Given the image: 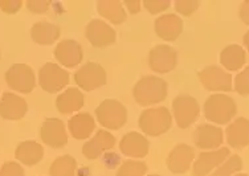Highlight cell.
<instances>
[{"label": "cell", "instance_id": "cell-12", "mask_svg": "<svg viewBox=\"0 0 249 176\" xmlns=\"http://www.w3.org/2000/svg\"><path fill=\"white\" fill-rule=\"evenodd\" d=\"M40 137L47 146L52 148H61L68 143V134L65 124L61 119H45L40 129Z\"/></svg>", "mask_w": 249, "mask_h": 176}, {"label": "cell", "instance_id": "cell-8", "mask_svg": "<svg viewBox=\"0 0 249 176\" xmlns=\"http://www.w3.org/2000/svg\"><path fill=\"white\" fill-rule=\"evenodd\" d=\"M5 82L11 89L20 93H31L36 85L34 69L27 64H14L5 71Z\"/></svg>", "mask_w": 249, "mask_h": 176}, {"label": "cell", "instance_id": "cell-26", "mask_svg": "<svg viewBox=\"0 0 249 176\" xmlns=\"http://www.w3.org/2000/svg\"><path fill=\"white\" fill-rule=\"evenodd\" d=\"M44 157V148L40 143L35 141H25L18 144L15 158L25 166H35Z\"/></svg>", "mask_w": 249, "mask_h": 176}, {"label": "cell", "instance_id": "cell-16", "mask_svg": "<svg viewBox=\"0 0 249 176\" xmlns=\"http://www.w3.org/2000/svg\"><path fill=\"white\" fill-rule=\"evenodd\" d=\"M154 29L158 37L164 41L177 40L183 32V20L175 14H166L159 16L154 23Z\"/></svg>", "mask_w": 249, "mask_h": 176}, {"label": "cell", "instance_id": "cell-1", "mask_svg": "<svg viewBox=\"0 0 249 176\" xmlns=\"http://www.w3.org/2000/svg\"><path fill=\"white\" fill-rule=\"evenodd\" d=\"M168 86L163 78L157 76L142 77L133 89V95L141 106L157 105L167 98Z\"/></svg>", "mask_w": 249, "mask_h": 176}, {"label": "cell", "instance_id": "cell-29", "mask_svg": "<svg viewBox=\"0 0 249 176\" xmlns=\"http://www.w3.org/2000/svg\"><path fill=\"white\" fill-rule=\"evenodd\" d=\"M243 159L239 155H231L220 167H217L215 171L211 172L208 176H232L240 170H243Z\"/></svg>", "mask_w": 249, "mask_h": 176}, {"label": "cell", "instance_id": "cell-10", "mask_svg": "<svg viewBox=\"0 0 249 176\" xmlns=\"http://www.w3.org/2000/svg\"><path fill=\"white\" fill-rule=\"evenodd\" d=\"M74 81L82 90H96L106 84V71L100 64L88 62L74 73Z\"/></svg>", "mask_w": 249, "mask_h": 176}, {"label": "cell", "instance_id": "cell-19", "mask_svg": "<svg viewBox=\"0 0 249 176\" xmlns=\"http://www.w3.org/2000/svg\"><path fill=\"white\" fill-rule=\"evenodd\" d=\"M120 148L122 154H124L126 157L141 159L149 154L150 143L142 134L130 131V133L124 134V138L121 139Z\"/></svg>", "mask_w": 249, "mask_h": 176}, {"label": "cell", "instance_id": "cell-18", "mask_svg": "<svg viewBox=\"0 0 249 176\" xmlns=\"http://www.w3.org/2000/svg\"><path fill=\"white\" fill-rule=\"evenodd\" d=\"M27 101L14 93L5 91L0 98V117L8 121H18L27 114Z\"/></svg>", "mask_w": 249, "mask_h": 176}, {"label": "cell", "instance_id": "cell-39", "mask_svg": "<svg viewBox=\"0 0 249 176\" xmlns=\"http://www.w3.org/2000/svg\"><path fill=\"white\" fill-rule=\"evenodd\" d=\"M243 43H244L245 48L248 49V52H249V31L247 32V34L244 35V38H243Z\"/></svg>", "mask_w": 249, "mask_h": 176}, {"label": "cell", "instance_id": "cell-30", "mask_svg": "<svg viewBox=\"0 0 249 176\" xmlns=\"http://www.w3.org/2000/svg\"><path fill=\"white\" fill-rule=\"evenodd\" d=\"M147 171L146 163L141 160H126L118 168L115 176H144Z\"/></svg>", "mask_w": 249, "mask_h": 176}, {"label": "cell", "instance_id": "cell-13", "mask_svg": "<svg viewBox=\"0 0 249 176\" xmlns=\"http://www.w3.org/2000/svg\"><path fill=\"white\" fill-rule=\"evenodd\" d=\"M85 36L93 47L106 48L113 45L117 40V34L109 24L102 20L94 19L87 25Z\"/></svg>", "mask_w": 249, "mask_h": 176}, {"label": "cell", "instance_id": "cell-5", "mask_svg": "<svg viewBox=\"0 0 249 176\" xmlns=\"http://www.w3.org/2000/svg\"><path fill=\"white\" fill-rule=\"evenodd\" d=\"M38 84L47 93H58L69 84V73L57 64L47 62L38 71Z\"/></svg>", "mask_w": 249, "mask_h": 176}, {"label": "cell", "instance_id": "cell-36", "mask_svg": "<svg viewBox=\"0 0 249 176\" xmlns=\"http://www.w3.org/2000/svg\"><path fill=\"white\" fill-rule=\"evenodd\" d=\"M23 0H0V10L4 14L14 15L21 8Z\"/></svg>", "mask_w": 249, "mask_h": 176}, {"label": "cell", "instance_id": "cell-7", "mask_svg": "<svg viewBox=\"0 0 249 176\" xmlns=\"http://www.w3.org/2000/svg\"><path fill=\"white\" fill-rule=\"evenodd\" d=\"M173 113L178 127L187 129L197 119L199 113H200V107L194 97L182 94L178 95L173 101Z\"/></svg>", "mask_w": 249, "mask_h": 176}, {"label": "cell", "instance_id": "cell-9", "mask_svg": "<svg viewBox=\"0 0 249 176\" xmlns=\"http://www.w3.org/2000/svg\"><path fill=\"white\" fill-rule=\"evenodd\" d=\"M230 148L221 147L211 151H203L192 164V176H208L230 158Z\"/></svg>", "mask_w": 249, "mask_h": 176}, {"label": "cell", "instance_id": "cell-32", "mask_svg": "<svg viewBox=\"0 0 249 176\" xmlns=\"http://www.w3.org/2000/svg\"><path fill=\"white\" fill-rule=\"evenodd\" d=\"M200 3L197 0H177L175 1V10L178 14L183 16H191L199 8Z\"/></svg>", "mask_w": 249, "mask_h": 176}, {"label": "cell", "instance_id": "cell-4", "mask_svg": "<svg viewBox=\"0 0 249 176\" xmlns=\"http://www.w3.org/2000/svg\"><path fill=\"white\" fill-rule=\"evenodd\" d=\"M96 117L102 127L120 130L127 122V109L120 101L105 100L96 109Z\"/></svg>", "mask_w": 249, "mask_h": 176}, {"label": "cell", "instance_id": "cell-38", "mask_svg": "<svg viewBox=\"0 0 249 176\" xmlns=\"http://www.w3.org/2000/svg\"><path fill=\"white\" fill-rule=\"evenodd\" d=\"M122 4H124V7H126V10L129 11L131 15L138 14L141 11V1L139 0H126Z\"/></svg>", "mask_w": 249, "mask_h": 176}, {"label": "cell", "instance_id": "cell-2", "mask_svg": "<svg viewBox=\"0 0 249 176\" xmlns=\"http://www.w3.org/2000/svg\"><path fill=\"white\" fill-rule=\"evenodd\" d=\"M237 113L235 100L230 95L216 94L210 95L204 102V117L210 122L217 124L230 123Z\"/></svg>", "mask_w": 249, "mask_h": 176}, {"label": "cell", "instance_id": "cell-15", "mask_svg": "<svg viewBox=\"0 0 249 176\" xmlns=\"http://www.w3.org/2000/svg\"><path fill=\"white\" fill-rule=\"evenodd\" d=\"M195 159V151L186 143H179L167 157V167L173 174H186L191 168Z\"/></svg>", "mask_w": 249, "mask_h": 176}, {"label": "cell", "instance_id": "cell-3", "mask_svg": "<svg viewBox=\"0 0 249 176\" xmlns=\"http://www.w3.org/2000/svg\"><path fill=\"white\" fill-rule=\"evenodd\" d=\"M173 126V115L164 106L150 107L142 111L139 117V127L146 135L159 137L166 134Z\"/></svg>", "mask_w": 249, "mask_h": 176}, {"label": "cell", "instance_id": "cell-17", "mask_svg": "<svg viewBox=\"0 0 249 176\" xmlns=\"http://www.w3.org/2000/svg\"><path fill=\"white\" fill-rule=\"evenodd\" d=\"M54 57L61 65L67 68H74L81 64L84 52L80 44L76 40L65 38L57 44L54 49Z\"/></svg>", "mask_w": 249, "mask_h": 176}, {"label": "cell", "instance_id": "cell-27", "mask_svg": "<svg viewBox=\"0 0 249 176\" xmlns=\"http://www.w3.org/2000/svg\"><path fill=\"white\" fill-rule=\"evenodd\" d=\"M97 11L104 19L120 25L126 20V11L120 0H100L97 3Z\"/></svg>", "mask_w": 249, "mask_h": 176}, {"label": "cell", "instance_id": "cell-23", "mask_svg": "<svg viewBox=\"0 0 249 176\" xmlns=\"http://www.w3.org/2000/svg\"><path fill=\"white\" fill-rule=\"evenodd\" d=\"M68 129L72 137L77 141L89 138L96 129V121L89 113H78L73 115L68 122Z\"/></svg>", "mask_w": 249, "mask_h": 176}, {"label": "cell", "instance_id": "cell-11", "mask_svg": "<svg viewBox=\"0 0 249 176\" xmlns=\"http://www.w3.org/2000/svg\"><path fill=\"white\" fill-rule=\"evenodd\" d=\"M178 62V53L173 47L160 44L154 47L149 53V65L151 70L159 74L168 73L175 69Z\"/></svg>", "mask_w": 249, "mask_h": 176}, {"label": "cell", "instance_id": "cell-33", "mask_svg": "<svg viewBox=\"0 0 249 176\" xmlns=\"http://www.w3.org/2000/svg\"><path fill=\"white\" fill-rule=\"evenodd\" d=\"M143 5L150 14L157 15L168 10V7L171 5V1L170 0H144Z\"/></svg>", "mask_w": 249, "mask_h": 176}, {"label": "cell", "instance_id": "cell-28", "mask_svg": "<svg viewBox=\"0 0 249 176\" xmlns=\"http://www.w3.org/2000/svg\"><path fill=\"white\" fill-rule=\"evenodd\" d=\"M77 170L76 159L71 155H62L54 159L51 164L49 175L51 176H74Z\"/></svg>", "mask_w": 249, "mask_h": 176}, {"label": "cell", "instance_id": "cell-40", "mask_svg": "<svg viewBox=\"0 0 249 176\" xmlns=\"http://www.w3.org/2000/svg\"><path fill=\"white\" fill-rule=\"evenodd\" d=\"M233 176H248V175H247V174H243V172H240V174H236V175Z\"/></svg>", "mask_w": 249, "mask_h": 176}, {"label": "cell", "instance_id": "cell-24", "mask_svg": "<svg viewBox=\"0 0 249 176\" xmlns=\"http://www.w3.org/2000/svg\"><path fill=\"white\" fill-rule=\"evenodd\" d=\"M60 34V27L48 21H38L31 28V37L38 45H52L57 41Z\"/></svg>", "mask_w": 249, "mask_h": 176}, {"label": "cell", "instance_id": "cell-31", "mask_svg": "<svg viewBox=\"0 0 249 176\" xmlns=\"http://www.w3.org/2000/svg\"><path fill=\"white\" fill-rule=\"evenodd\" d=\"M233 89H235L236 93H239L243 97L249 95V67L245 68L244 70H241L236 76Z\"/></svg>", "mask_w": 249, "mask_h": 176}, {"label": "cell", "instance_id": "cell-20", "mask_svg": "<svg viewBox=\"0 0 249 176\" xmlns=\"http://www.w3.org/2000/svg\"><path fill=\"white\" fill-rule=\"evenodd\" d=\"M115 138L111 135L109 131L106 130H98L96 135L91 139H89L84 147H82V154L89 159V160H94L100 157L101 154L105 153L107 150L114 147Z\"/></svg>", "mask_w": 249, "mask_h": 176}, {"label": "cell", "instance_id": "cell-35", "mask_svg": "<svg viewBox=\"0 0 249 176\" xmlns=\"http://www.w3.org/2000/svg\"><path fill=\"white\" fill-rule=\"evenodd\" d=\"M27 8H28L32 14L43 15L49 10L51 7V1L49 0H27Z\"/></svg>", "mask_w": 249, "mask_h": 176}, {"label": "cell", "instance_id": "cell-21", "mask_svg": "<svg viewBox=\"0 0 249 176\" xmlns=\"http://www.w3.org/2000/svg\"><path fill=\"white\" fill-rule=\"evenodd\" d=\"M225 138L231 147L236 150H243L249 146V119L240 117L231 122L225 130Z\"/></svg>", "mask_w": 249, "mask_h": 176}, {"label": "cell", "instance_id": "cell-41", "mask_svg": "<svg viewBox=\"0 0 249 176\" xmlns=\"http://www.w3.org/2000/svg\"><path fill=\"white\" fill-rule=\"evenodd\" d=\"M149 176H160V175H149Z\"/></svg>", "mask_w": 249, "mask_h": 176}, {"label": "cell", "instance_id": "cell-14", "mask_svg": "<svg viewBox=\"0 0 249 176\" xmlns=\"http://www.w3.org/2000/svg\"><path fill=\"white\" fill-rule=\"evenodd\" d=\"M194 143L201 150H217L224 142V133L221 127L213 124H200L194 131Z\"/></svg>", "mask_w": 249, "mask_h": 176}, {"label": "cell", "instance_id": "cell-6", "mask_svg": "<svg viewBox=\"0 0 249 176\" xmlns=\"http://www.w3.org/2000/svg\"><path fill=\"white\" fill-rule=\"evenodd\" d=\"M199 80L204 89L210 91H232L233 90V80L230 71H227L219 65L206 67L199 73Z\"/></svg>", "mask_w": 249, "mask_h": 176}, {"label": "cell", "instance_id": "cell-37", "mask_svg": "<svg viewBox=\"0 0 249 176\" xmlns=\"http://www.w3.org/2000/svg\"><path fill=\"white\" fill-rule=\"evenodd\" d=\"M239 18L244 24L249 25V0H245L241 3L239 8Z\"/></svg>", "mask_w": 249, "mask_h": 176}, {"label": "cell", "instance_id": "cell-34", "mask_svg": "<svg viewBox=\"0 0 249 176\" xmlns=\"http://www.w3.org/2000/svg\"><path fill=\"white\" fill-rule=\"evenodd\" d=\"M0 176H25L23 167L16 162H5L0 168Z\"/></svg>", "mask_w": 249, "mask_h": 176}, {"label": "cell", "instance_id": "cell-25", "mask_svg": "<svg viewBox=\"0 0 249 176\" xmlns=\"http://www.w3.org/2000/svg\"><path fill=\"white\" fill-rule=\"evenodd\" d=\"M247 61L244 48L237 44H231L225 47L220 53V64L227 71L240 70Z\"/></svg>", "mask_w": 249, "mask_h": 176}, {"label": "cell", "instance_id": "cell-22", "mask_svg": "<svg viewBox=\"0 0 249 176\" xmlns=\"http://www.w3.org/2000/svg\"><path fill=\"white\" fill-rule=\"evenodd\" d=\"M85 104V97L82 91L76 88H69L56 98V109L61 114H72L82 109Z\"/></svg>", "mask_w": 249, "mask_h": 176}]
</instances>
